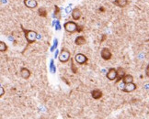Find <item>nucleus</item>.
Wrapping results in <instances>:
<instances>
[{
    "label": "nucleus",
    "instance_id": "nucleus-8",
    "mask_svg": "<svg viewBox=\"0 0 149 119\" xmlns=\"http://www.w3.org/2000/svg\"><path fill=\"white\" fill-rule=\"evenodd\" d=\"M135 89H136L135 84L134 83H126L123 92H125V93H131V92H133V91H134Z\"/></svg>",
    "mask_w": 149,
    "mask_h": 119
},
{
    "label": "nucleus",
    "instance_id": "nucleus-1",
    "mask_svg": "<svg viewBox=\"0 0 149 119\" xmlns=\"http://www.w3.org/2000/svg\"><path fill=\"white\" fill-rule=\"evenodd\" d=\"M22 30L25 33V38L29 43H33L37 39V35L38 34L35 31L32 30H26L24 28H22Z\"/></svg>",
    "mask_w": 149,
    "mask_h": 119
},
{
    "label": "nucleus",
    "instance_id": "nucleus-27",
    "mask_svg": "<svg viewBox=\"0 0 149 119\" xmlns=\"http://www.w3.org/2000/svg\"><path fill=\"white\" fill-rule=\"evenodd\" d=\"M146 76L147 77H149V64L147 65V67H146Z\"/></svg>",
    "mask_w": 149,
    "mask_h": 119
},
{
    "label": "nucleus",
    "instance_id": "nucleus-24",
    "mask_svg": "<svg viewBox=\"0 0 149 119\" xmlns=\"http://www.w3.org/2000/svg\"><path fill=\"white\" fill-rule=\"evenodd\" d=\"M4 94H5L4 88H3V86H1V87H0V96H3Z\"/></svg>",
    "mask_w": 149,
    "mask_h": 119
},
{
    "label": "nucleus",
    "instance_id": "nucleus-25",
    "mask_svg": "<svg viewBox=\"0 0 149 119\" xmlns=\"http://www.w3.org/2000/svg\"><path fill=\"white\" fill-rule=\"evenodd\" d=\"M71 67H72V69H73V72H74V73H76V72H77V68H76V66H74V65L72 63V61H71Z\"/></svg>",
    "mask_w": 149,
    "mask_h": 119
},
{
    "label": "nucleus",
    "instance_id": "nucleus-5",
    "mask_svg": "<svg viewBox=\"0 0 149 119\" xmlns=\"http://www.w3.org/2000/svg\"><path fill=\"white\" fill-rule=\"evenodd\" d=\"M100 55H101V58L103 60H105V61H109V60H111V52H110V50L107 49V48L102 49Z\"/></svg>",
    "mask_w": 149,
    "mask_h": 119
},
{
    "label": "nucleus",
    "instance_id": "nucleus-4",
    "mask_svg": "<svg viewBox=\"0 0 149 119\" xmlns=\"http://www.w3.org/2000/svg\"><path fill=\"white\" fill-rule=\"evenodd\" d=\"M106 76L110 81H114L115 79H117V70L114 68H111L106 73Z\"/></svg>",
    "mask_w": 149,
    "mask_h": 119
},
{
    "label": "nucleus",
    "instance_id": "nucleus-26",
    "mask_svg": "<svg viewBox=\"0 0 149 119\" xmlns=\"http://www.w3.org/2000/svg\"><path fill=\"white\" fill-rule=\"evenodd\" d=\"M144 58H145V53H141V54H139V55H138V59L143 60Z\"/></svg>",
    "mask_w": 149,
    "mask_h": 119
},
{
    "label": "nucleus",
    "instance_id": "nucleus-18",
    "mask_svg": "<svg viewBox=\"0 0 149 119\" xmlns=\"http://www.w3.org/2000/svg\"><path fill=\"white\" fill-rule=\"evenodd\" d=\"M38 13L41 17H46L47 16V12H46V10H45L44 8H40L39 11H38Z\"/></svg>",
    "mask_w": 149,
    "mask_h": 119
},
{
    "label": "nucleus",
    "instance_id": "nucleus-14",
    "mask_svg": "<svg viewBox=\"0 0 149 119\" xmlns=\"http://www.w3.org/2000/svg\"><path fill=\"white\" fill-rule=\"evenodd\" d=\"M123 81L125 83H134V77L130 75V74H125V76L123 77Z\"/></svg>",
    "mask_w": 149,
    "mask_h": 119
},
{
    "label": "nucleus",
    "instance_id": "nucleus-31",
    "mask_svg": "<svg viewBox=\"0 0 149 119\" xmlns=\"http://www.w3.org/2000/svg\"><path fill=\"white\" fill-rule=\"evenodd\" d=\"M145 88H146V89H149V84H146V85H145Z\"/></svg>",
    "mask_w": 149,
    "mask_h": 119
},
{
    "label": "nucleus",
    "instance_id": "nucleus-22",
    "mask_svg": "<svg viewBox=\"0 0 149 119\" xmlns=\"http://www.w3.org/2000/svg\"><path fill=\"white\" fill-rule=\"evenodd\" d=\"M61 30V25H60V21L57 20L56 21V25H55V30Z\"/></svg>",
    "mask_w": 149,
    "mask_h": 119
},
{
    "label": "nucleus",
    "instance_id": "nucleus-12",
    "mask_svg": "<svg viewBox=\"0 0 149 119\" xmlns=\"http://www.w3.org/2000/svg\"><path fill=\"white\" fill-rule=\"evenodd\" d=\"M81 17V11H80L78 8H74L72 11V18L74 20H78Z\"/></svg>",
    "mask_w": 149,
    "mask_h": 119
},
{
    "label": "nucleus",
    "instance_id": "nucleus-21",
    "mask_svg": "<svg viewBox=\"0 0 149 119\" xmlns=\"http://www.w3.org/2000/svg\"><path fill=\"white\" fill-rule=\"evenodd\" d=\"M59 8L57 7V6H55V11H54V18H56V17H58L59 15Z\"/></svg>",
    "mask_w": 149,
    "mask_h": 119
},
{
    "label": "nucleus",
    "instance_id": "nucleus-28",
    "mask_svg": "<svg viewBox=\"0 0 149 119\" xmlns=\"http://www.w3.org/2000/svg\"><path fill=\"white\" fill-rule=\"evenodd\" d=\"M58 55H59V50L56 49V52H54V58H57V57H58Z\"/></svg>",
    "mask_w": 149,
    "mask_h": 119
},
{
    "label": "nucleus",
    "instance_id": "nucleus-20",
    "mask_svg": "<svg viewBox=\"0 0 149 119\" xmlns=\"http://www.w3.org/2000/svg\"><path fill=\"white\" fill-rule=\"evenodd\" d=\"M125 85H126V83L123 81V82H121V83H119V89L120 90H124V88H125Z\"/></svg>",
    "mask_w": 149,
    "mask_h": 119
},
{
    "label": "nucleus",
    "instance_id": "nucleus-2",
    "mask_svg": "<svg viewBox=\"0 0 149 119\" xmlns=\"http://www.w3.org/2000/svg\"><path fill=\"white\" fill-rule=\"evenodd\" d=\"M64 28H65V30L69 33H74V32L77 31V25L73 21L66 22V23L64 25Z\"/></svg>",
    "mask_w": 149,
    "mask_h": 119
},
{
    "label": "nucleus",
    "instance_id": "nucleus-30",
    "mask_svg": "<svg viewBox=\"0 0 149 119\" xmlns=\"http://www.w3.org/2000/svg\"><path fill=\"white\" fill-rule=\"evenodd\" d=\"M42 39L41 35H40V34H38V35H37V39Z\"/></svg>",
    "mask_w": 149,
    "mask_h": 119
},
{
    "label": "nucleus",
    "instance_id": "nucleus-15",
    "mask_svg": "<svg viewBox=\"0 0 149 119\" xmlns=\"http://www.w3.org/2000/svg\"><path fill=\"white\" fill-rule=\"evenodd\" d=\"M77 45H83L86 43V39L83 37V36H79L76 39V41H74Z\"/></svg>",
    "mask_w": 149,
    "mask_h": 119
},
{
    "label": "nucleus",
    "instance_id": "nucleus-7",
    "mask_svg": "<svg viewBox=\"0 0 149 119\" xmlns=\"http://www.w3.org/2000/svg\"><path fill=\"white\" fill-rule=\"evenodd\" d=\"M24 4L29 8H35L38 6L36 0H24Z\"/></svg>",
    "mask_w": 149,
    "mask_h": 119
},
{
    "label": "nucleus",
    "instance_id": "nucleus-11",
    "mask_svg": "<svg viewBox=\"0 0 149 119\" xmlns=\"http://www.w3.org/2000/svg\"><path fill=\"white\" fill-rule=\"evenodd\" d=\"M113 4L120 8H124L128 5V0H114Z\"/></svg>",
    "mask_w": 149,
    "mask_h": 119
},
{
    "label": "nucleus",
    "instance_id": "nucleus-13",
    "mask_svg": "<svg viewBox=\"0 0 149 119\" xmlns=\"http://www.w3.org/2000/svg\"><path fill=\"white\" fill-rule=\"evenodd\" d=\"M91 95H92V97L96 100L100 99L101 96H102V93L100 92V90H93L92 92H91Z\"/></svg>",
    "mask_w": 149,
    "mask_h": 119
},
{
    "label": "nucleus",
    "instance_id": "nucleus-32",
    "mask_svg": "<svg viewBox=\"0 0 149 119\" xmlns=\"http://www.w3.org/2000/svg\"><path fill=\"white\" fill-rule=\"evenodd\" d=\"M101 72H102V73H106V70H104V69H103V70L101 71Z\"/></svg>",
    "mask_w": 149,
    "mask_h": 119
},
{
    "label": "nucleus",
    "instance_id": "nucleus-10",
    "mask_svg": "<svg viewBox=\"0 0 149 119\" xmlns=\"http://www.w3.org/2000/svg\"><path fill=\"white\" fill-rule=\"evenodd\" d=\"M125 76V71L124 69H123L122 67H119L117 69V82L121 81L122 79H123V77Z\"/></svg>",
    "mask_w": 149,
    "mask_h": 119
},
{
    "label": "nucleus",
    "instance_id": "nucleus-33",
    "mask_svg": "<svg viewBox=\"0 0 149 119\" xmlns=\"http://www.w3.org/2000/svg\"><path fill=\"white\" fill-rule=\"evenodd\" d=\"M105 38H106V35H104V36H103V38H102V39H101V41H104V39H105Z\"/></svg>",
    "mask_w": 149,
    "mask_h": 119
},
{
    "label": "nucleus",
    "instance_id": "nucleus-19",
    "mask_svg": "<svg viewBox=\"0 0 149 119\" xmlns=\"http://www.w3.org/2000/svg\"><path fill=\"white\" fill-rule=\"evenodd\" d=\"M72 6H73L72 4H69V5H68L67 7L65 8V13H66V14H69V13H71V11H73V10H72Z\"/></svg>",
    "mask_w": 149,
    "mask_h": 119
},
{
    "label": "nucleus",
    "instance_id": "nucleus-23",
    "mask_svg": "<svg viewBox=\"0 0 149 119\" xmlns=\"http://www.w3.org/2000/svg\"><path fill=\"white\" fill-rule=\"evenodd\" d=\"M57 46H58V39H54V45H53V47L54 49H57Z\"/></svg>",
    "mask_w": 149,
    "mask_h": 119
},
{
    "label": "nucleus",
    "instance_id": "nucleus-3",
    "mask_svg": "<svg viewBox=\"0 0 149 119\" xmlns=\"http://www.w3.org/2000/svg\"><path fill=\"white\" fill-rule=\"evenodd\" d=\"M58 58H59V61L61 62H66V61H69V59H70V52H68L66 49L63 48Z\"/></svg>",
    "mask_w": 149,
    "mask_h": 119
},
{
    "label": "nucleus",
    "instance_id": "nucleus-16",
    "mask_svg": "<svg viewBox=\"0 0 149 119\" xmlns=\"http://www.w3.org/2000/svg\"><path fill=\"white\" fill-rule=\"evenodd\" d=\"M50 71L52 73H54L56 72V67L54 66V60H51V61H50Z\"/></svg>",
    "mask_w": 149,
    "mask_h": 119
},
{
    "label": "nucleus",
    "instance_id": "nucleus-29",
    "mask_svg": "<svg viewBox=\"0 0 149 119\" xmlns=\"http://www.w3.org/2000/svg\"><path fill=\"white\" fill-rule=\"evenodd\" d=\"M8 39H9V41H14L13 37H8Z\"/></svg>",
    "mask_w": 149,
    "mask_h": 119
},
{
    "label": "nucleus",
    "instance_id": "nucleus-6",
    "mask_svg": "<svg viewBox=\"0 0 149 119\" xmlns=\"http://www.w3.org/2000/svg\"><path fill=\"white\" fill-rule=\"evenodd\" d=\"M74 60H76L77 63H78V64H84V63H86V62H87L88 58L86 57L84 54L78 53V54L76 55V57H74Z\"/></svg>",
    "mask_w": 149,
    "mask_h": 119
},
{
    "label": "nucleus",
    "instance_id": "nucleus-17",
    "mask_svg": "<svg viewBox=\"0 0 149 119\" xmlns=\"http://www.w3.org/2000/svg\"><path fill=\"white\" fill-rule=\"evenodd\" d=\"M7 49H8V47H7V45L5 44V42L4 41H0V52H4L7 50Z\"/></svg>",
    "mask_w": 149,
    "mask_h": 119
},
{
    "label": "nucleus",
    "instance_id": "nucleus-9",
    "mask_svg": "<svg viewBox=\"0 0 149 119\" xmlns=\"http://www.w3.org/2000/svg\"><path fill=\"white\" fill-rule=\"evenodd\" d=\"M20 75L23 79H26V80H27V79H29L31 76V72H30V70H28L27 68H21Z\"/></svg>",
    "mask_w": 149,
    "mask_h": 119
}]
</instances>
